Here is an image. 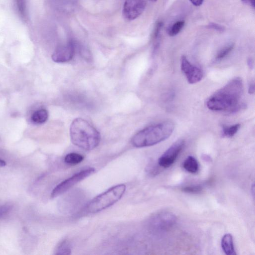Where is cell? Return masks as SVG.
I'll return each mask as SVG.
<instances>
[{
    "label": "cell",
    "mask_w": 255,
    "mask_h": 255,
    "mask_svg": "<svg viewBox=\"0 0 255 255\" xmlns=\"http://www.w3.org/2000/svg\"><path fill=\"white\" fill-rule=\"evenodd\" d=\"M56 255H69L71 254L70 245L67 241L61 242L56 250Z\"/></svg>",
    "instance_id": "9a60e30c"
},
{
    "label": "cell",
    "mask_w": 255,
    "mask_h": 255,
    "mask_svg": "<svg viewBox=\"0 0 255 255\" xmlns=\"http://www.w3.org/2000/svg\"><path fill=\"white\" fill-rule=\"evenodd\" d=\"M176 218L172 213L163 211L157 213L150 220L151 228L157 232H163L171 228L176 223Z\"/></svg>",
    "instance_id": "8992f818"
},
{
    "label": "cell",
    "mask_w": 255,
    "mask_h": 255,
    "mask_svg": "<svg viewBox=\"0 0 255 255\" xmlns=\"http://www.w3.org/2000/svg\"><path fill=\"white\" fill-rule=\"evenodd\" d=\"M95 171L93 167L83 169L57 185L52 190L51 197L55 198L63 194L74 185L89 177Z\"/></svg>",
    "instance_id": "5b68a950"
},
{
    "label": "cell",
    "mask_w": 255,
    "mask_h": 255,
    "mask_svg": "<svg viewBox=\"0 0 255 255\" xmlns=\"http://www.w3.org/2000/svg\"><path fill=\"white\" fill-rule=\"evenodd\" d=\"M234 45H229L222 49L217 54L216 59L221 60L225 57L233 49Z\"/></svg>",
    "instance_id": "ac0fdd59"
},
{
    "label": "cell",
    "mask_w": 255,
    "mask_h": 255,
    "mask_svg": "<svg viewBox=\"0 0 255 255\" xmlns=\"http://www.w3.org/2000/svg\"><path fill=\"white\" fill-rule=\"evenodd\" d=\"M70 136L73 144L86 150L96 148L101 139L99 131L82 118H77L72 122L70 128Z\"/></svg>",
    "instance_id": "7a4b0ae2"
},
{
    "label": "cell",
    "mask_w": 255,
    "mask_h": 255,
    "mask_svg": "<svg viewBox=\"0 0 255 255\" xmlns=\"http://www.w3.org/2000/svg\"><path fill=\"white\" fill-rule=\"evenodd\" d=\"M190 1L196 6L200 5L203 2L204 0H190Z\"/></svg>",
    "instance_id": "cb8c5ba5"
},
{
    "label": "cell",
    "mask_w": 255,
    "mask_h": 255,
    "mask_svg": "<svg viewBox=\"0 0 255 255\" xmlns=\"http://www.w3.org/2000/svg\"><path fill=\"white\" fill-rule=\"evenodd\" d=\"M243 93L242 80L235 78L210 97L207 106L212 111L235 112L243 106L241 103Z\"/></svg>",
    "instance_id": "6da1fadb"
},
{
    "label": "cell",
    "mask_w": 255,
    "mask_h": 255,
    "mask_svg": "<svg viewBox=\"0 0 255 255\" xmlns=\"http://www.w3.org/2000/svg\"><path fill=\"white\" fill-rule=\"evenodd\" d=\"M75 44L70 41L67 44L60 45L56 48L52 55L53 61L64 63L70 61L74 55Z\"/></svg>",
    "instance_id": "30bf717a"
},
{
    "label": "cell",
    "mask_w": 255,
    "mask_h": 255,
    "mask_svg": "<svg viewBox=\"0 0 255 255\" xmlns=\"http://www.w3.org/2000/svg\"><path fill=\"white\" fill-rule=\"evenodd\" d=\"M84 157L77 153L72 152L67 154L64 158V162L69 165H74L81 162Z\"/></svg>",
    "instance_id": "5bb4252c"
},
{
    "label": "cell",
    "mask_w": 255,
    "mask_h": 255,
    "mask_svg": "<svg viewBox=\"0 0 255 255\" xmlns=\"http://www.w3.org/2000/svg\"><path fill=\"white\" fill-rule=\"evenodd\" d=\"M242 1L246 4L250 5L254 8L255 6V0H242Z\"/></svg>",
    "instance_id": "603a6c76"
},
{
    "label": "cell",
    "mask_w": 255,
    "mask_h": 255,
    "mask_svg": "<svg viewBox=\"0 0 255 255\" xmlns=\"http://www.w3.org/2000/svg\"><path fill=\"white\" fill-rule=\"evenodd\" d=\"M181 68L188 83L193 84L200 81L203 77L202 70L192 65L185 56L181 60Z\"/></svg>",
    "instance_id": "9c48e42d"
},
{
    "label": "cell",
    "mask_w": 255,
    "mask_h": 255,
    "mask_svg": "<svg viewBox=\"0 0 255 255\" xmlns=\"http://www.w3.org/2000/svg\"><path fill=\"white\" fill-rule=\"evenodd\" d=\"M184 25L183 21H179L175 23L171 27L169 31V35L173 36L178 34L182 29Z\"/></svg>",
    "instance_id": "e0dca14e"
},
{
    "label": "cell",
    "mask_w": 255,
    "mask_h": 255,
    "mask_svg": "<svg viewBox=\"0 0 255 255\" xmlns=\"http://www.w3.org/2000/svg\"><path fill=\"white\" fill-rule=\"evenodd\" d=\"M149 0L152 1H156L157 0Z\"/></svg>",
    "instance_id": "83f0119b"
},
{
    "label": "cell",
    "mask_w": 255,
    "mask_h": 255,
    "mask_svg": "<svg viewBox=\"0 0 255 255\" xmlns=\"http://www.w3.org/2000/svg\"><path fill=\"white\" fill-rule=\"evenodd\" d=\"M247 63H248V65L249 66V67L251 68V69H252L253 67V65H254V64H253V61L252 60V59H249L248 60V62H247Z\"/></svg>",
    "instance_id": "484cf974"
},
{
    "label": "cell",
    "mask_w": 255,
    "mask_h": 255,
    "mask_svg": "<svg viewBox=\"0 0 255 255\" xmlns=\"http://www.w3.org/2000/svg\"><path fill=\"white\" fill-rule=\"evenodd\" d=\"M174 129V124L168 121L149 126L136 133L131 139V143L138 148L155 145L168 138Z\"/></svg>",
    "instance_id": "3957f363"
},
{
    "label": "cell",
    "mask_w": 255,
    "mask_h": 255,
    "mask_svg": "<svg viewBox=\"0 0 255 255\" xmlns=\"http://www.w3.org/2000/svg\"><path fill=\"white\" fill-rule=\"evenodd\" d=\"M182 190L186 193L196 194L201 192L202 188L199 185H192L184 187Z\"/></svg>",
    "instance_id": "ffe728a7"
},
{
    "label": "cell",
    "mask_w": 255,
    "mask_h": 255,
    "mask_svg": "<svg viewBox=\"0 0 255 255\" xmlns=\"http://www.w3.org/2000/svg\"><path fill=\"white\" fill-rule=\"evenodd\" d=\"M48 118V112L45 109H40L35 111L31 116V122L36 125H40L45 123Z\"/></svg>",
    "instance_id": "7c38bea8"
},
{
    "label": "cell",
    "mask_w": 255,
    "mask_h": 255,
    "mask_svg": "<svg viewBox=\"0 0 255 255\" xmlns=\"http://www.w3.org/2000/svg\"><path fill=\"white\" fill-rule=\"evenodd\" d=\"M126 190L124 184L115 185L94 198L88 205L87 210L95 213L104 210L121 199Z\"/></svg>",
    "instance_id": "277c9868"
},
{
    "label": "cell",
    "mask_w": 255,
    "mask_h": 255,
    "mask_svg": "<svg viewBox=\"0 0 255 255\" xmlns=\"http://www.w3.org/2000/svg\"><path fill=\"white\" fill-rule=\"evenodd\" d=\"M145 6V0H126L123 8V17L128 21L134 20L142 13Z\"/></svg>",
    "instance_id": "ba28073f"
},
{
    "label": "cell",
    "mask_w": 255,
    "mask_h": 255,
    "mask_svg": "<svg viewBox=\"0 0 255 255\" xmlns=\"http://www.w3.org/2000/svg\"><path fill=\"white\" fill-rule=\"evenodd\" d=\"M5 165L6 162L4 160L0 159V167H3L5 166Z\"/></svg>",
    "instance_id": "4316f807"
},
{
    "label": "cell",
    "mask_w": 255,
    "mask_h": 255,
    "mask_svg": "<svg viewBox=\"0 0 255 255\" xmlns=\"http://www.w3.org/2000/svg\"><path fill=\"white\" fill-rule=\"evenodd\" d=\"M221 247L226 255H234L236 254L233 237L230 234H225L221 241Z\"/></svg>",
    "instance_id": "8fae6325"
},
{
    "label": "cell",
    "mask_w": 255,
    "mask_h": 255,
    "mask_svg": "<svg viewBox=\"0 0 255 255\" xmlns=\"http://www.w3.org/2000/svg\"><path fill=\"white\" fill-rule=\"evenodd\" d=\"M240 127V124H235L231 126L223 127V134L225 136L231 137L233 136L238 131Z\"/></svg>",
    "instance_id": "2e32d148"
},
{
    "label": "cell",
    "mask_w": 255,
    "mask_h": 255,
    "mask_svg": "<svg viewBox=\"0 0 255 255\" xmlns=\"http://www.w3.org/2000/svg\"><path fill=\"white\" fill-rule=\"evenodd\" d=\"M185 144L184 140L178 139L174 142L159 158L158 164L163 168L170 167L176 160Z\"/></svg>",
    "instance_id": "52a82bcc"
},
{
    "label": "cell",
    "mask_w": 255,
    "mask_h": 255,
    "mask_svg": "<svg viewBox=\"0 0 255 255\" xmlns=\"http://www.w3.org/2000/svg\"><path fill=\"white\" fill-rule=\"evenodd\" d=\"M255 92V85L254 84H251L249 88V93L250 94H254Z\"/></svg>",
    "instance_id": "d4e9b609"
},
{
    "label": "cell",
    "mask_w": 255,
    "mask_h": 255,
    "mask_svg": "<svg viewBox=\"0 0 255 255\" xmlns=\"http://www.w3.org/2000/svg\"><path fill=\"white\" fill-rule=\"evenodd\" d=\"M162 26V23L161 22H159L157 23L154 32V38H156L157 37Z\"/></svg>",
    "instance_id": "7402d4cb"
},
{
    "label": "cell",
    "mask_w": 255,
    "mask_h": 255,
    "mask_svg": "<svg viewBox=\"0 0 255 255\" xmlns=\"http://www.w3.org/2000/svg\"><path fill=\"white\" fill-rule=\"evenodd\" d=\"M208 27L210 28H213L218 31L222 32L224 31L225 28L221 25L215 23H210Z\"/></svg>",
    "instance_id": "44dd1931"
},
{
    "label": "cell",
    "mask_w": 255,
    "mask_h": 255,
    "mask_svg": "<svg viewBox=\"0 0 255 255\" xmlns=\"http://www.w3.org/2000/svg\"><path fill=\"white\" fill-rule=\"evenodd\" d=\"M183 167L187 172L191 173H196L199 169V164L195 158L192 156H189L184 161Z\"/></svg>",
    "instance_id": "4fadbf2b"
},
{
    "label": "cell",
    "mask_w": 255,
    "mask_h": 255,
    "mask_svg": "<svg viewBox=\"0 0 255 255\" xmlns=\"http://www.w3.org/2000/svg\"><path fill=\"white\" fill-rule=\"evenodd\" d=\"M12 210V206L9 204L0 205V219H2L10 212Z\"/></svg>",
    "instance_id": "d6986e66"
}]
</instances>
